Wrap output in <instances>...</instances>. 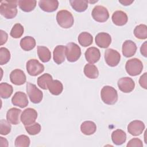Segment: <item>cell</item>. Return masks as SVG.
I'll return each mask as SVG.
<instances>
[{
  "label": "cell",
  "instance_id": "cell-1",
  "mask_svg": "<svg viewBox=\"0 0 147 147\" xmlns=\"http://www.w3.org/2000/svg\"><path fill=\"white\" fill-rule=\"evenodd\" d=\"M17 1H1L0 6V13L6 19H12L17 14Z\"/></svg>",
  "mask_w": 147,
  "mask_h": 147
},
{
  "label": "cell",
  "instance_id": "cell-2",
  "mask_svg": "<svg viewBox=\"0 0 147 147\" xmlns=\"http://www.w3.org/2000/svg\"><path fill=\"white\" fill-rule=\"evenodd\" d=\"M100 97L105 103L112 105H114L118 100V93L114 87L105 86L101 90Z\"/></svg>",
  "mask_w": 147,
  "mask_h": 147
},
{
  "label": "cell",
  "instance_id": "cell-3",
  "mask_svg": "<svg viewBox=\"0 0 147 147\" xmlns=\"http://www.w3.org/2000/svg\"><path fill=\"white\" fill-rule=\"evenodd\" d=\"M56 20L59 25L65 29L71 28L74 22V19L72 13L66 10H62L57 12Z\"/></svg>",
  "mask_w": 147,
  "mask_h": 147
},
{
  "label": "cell",
  "instance_id": "cell-4",
  "mask_svg": "<svg viewBox=\"0 0 147 147\" xmlns=\"http://www.w3.org/2000/svg\"><path fill=\"white\" fill-rule=\"evenodd\" d=\"M125 69L129 75L132 76H137L141 73L143 69V64L138 59H131L126 61Z\"/></svg>",
  "mask_w": 147,
  "mask_h": 147
},
{
  "label": "cell",
  "instance_id": "cell-5",
  "mask_svg": "<svg viewBox=\"0 0 147 147\" xmlns=\"http://www.w3.org/2000/svg\"><path fill=\"white\" fill-rule=\"evenodd\" d=\"M65 56L68 61H76L81 56L80 48L76 43H68L65 46Z\"/></svg>",
  "mask_w": 147,
  "mask_h": 147
},
{
  "label": "cell",
  "instance_id": "cell-6",
  "mask_svg": "<svg viewBox=\"0 0 147 147\" xmlns=\"http://www.w3.org/2000/svg\"><path fill=\"white\" fill-rule=\"evenodd\" d=\"M26 92L30 101L33 103H39L42 99V92L34 84L29 82L26 83Z\"/></svg>",
  "mask_w": 147,
  "mask_h": 147
},
{
  "label": "cell",
  "instance_id": "cell-7",
  "mask_svg": "<svg viewBox=\"0 0 147 147\" xmlns=\"http://www.w3.org/2000/svg\"><path fill=\"white\" fill-rule=\"evenodd\" d=\"M29 75L36 76L41 74L44 71V66L36 59H30L28 61L26 65Z\"/></svg>",
  "mask_w": 147,
  "mask_h": 147
},
{
  "label": "cell",
  "instance_id": "cell-8",
  "mask_svg": "<svg viewBox=\"0 0 147 147\" xmlns=\"http://www.w3.org/2000/svg\"><path fill=\"white\" fill-rule=\"evenodd\" d=\"M94 20L99 22H106L109 18V13L107 9L103 6H96L94 7L92 13Z\"/></svg>",
  "mask_w": 147,
  "mask_h": 147
},
{
  "label": "cell",
  "instance_id": "cell-9",
  "mask_svg": "<svg viewBox=\"0 0 147 147\" xmlns=\"http://www.w3.org/2000/svg\"><path fill=\"white\" fill-rule=\"evenodd\" d=\"M37 117V113L32 108L25 109L21 115L20 119L25 126L30 125L34 123Z\"/></svg>",
  "mask_w": 147,
  "mask_h": 147
},
{
  "label": "cell",
  "instance_id": "cell-10",
  "mask_svg": "<svg viewBox=\"0 0 147 147\" xmlns=\"http://www.w3.org/2000/svg\"><path fill=\"white\" fill-rule=\"evenodd\" d=\"M105 59L107 64L110 67L117 66L121 59L119 53L113 49H107L105 52Z\"/></svg>",
  "mask_w": 147,
  "mask_h": 147
},
{
  "label": "cell",
  "instance_id": "cell-11",
  "mask_svg": "<svg viewBox=\"0 0 147 147\" xmlns=\"http://www.w3.org/2000/svg\"><path fill=\"white\" fill-rule=\"evenodd\" d=\"M118 87L122 92L129 93L134 90L135 83L131 78L129 77H123L118 80Z\"/></svg>",
  "mask_w": 147,
  "mask_h": 147
},
{
  "label": "cell",
  "instance_id": "cell-12",
  "mask_svg": "<svg viewBox=\"0 0 147 147\" xmlns=\"http://www.w3.org/2000/svg\"><path fill=\"white\" fill-rule=\"evenodd\" d=\"M144 129V123L139 120L133 121L130 122L127 126V131L129 133L134 136H137L141 134Z\"/></svg>",
  "mask_w": 147,
  "mask_h": 147
},
{
  "label": "cell",
  "instance_id": "cell-13",
  "mask_svg": "<svg viewBox=\"0 0 147 147\" xmlns=\"http://www.w3.org/2000/svg\"><path fill=\"white\" fill-rule=\"evenodd\" d=\"M11 82L17 86L24 84L26 82V75L23 71L20 69H16L11 71L10 74Z\"/></svg>",
  "mask_w": 147,
  "mask_h": 147
},
{
  "label": "cell",
  "instance_id": "cell-14",
  "mask_svg": "<svg viewBox=\"0 0 147 147\" xmlns=\"http://www.w3.org/2000/svg\"><path fill=\"white\" fill-rule=\"evenodd\" d=\"M11 102L14 106L24 108L28 105V99L25 93L18 91L16 92L11 98Z\"/></svg>",
  "mask_w": 147,
  "mask_h": 147
},
{
  "label": "cell",
  "instance_id": "cell-15",
  "mask_svg": "<svg viewBox=\"0 0 147 147\" xmlns=\"http://www.w3.org/2000/svg\"><path fill=\"white\" fill-rule=\"evenodd\" d=\"M84 55L86 60L91 64L96 63L100 57V51L94 47L88 48L85 52Z\"/></svg>",
  "mask_w": 147,
  "mask_h": 147
},
{
  "label": "cell",
  "instance_id": "cell-16",
  "mask_svg": "<svg viewBox=\"0 0 147 147\" xmlns=\"http://www.w3.org/2000/svg\"><path fill=\"white\" fill-rule=\"evenodd\" d=\"M111 42V36L105 32L98 33L95 37V43L100 48H107Z\"/></svg>",
  "mask_w": 147,
  "mask_h": 147
},
{
  "label": "cell",
  "instance_id": "cell-17",
  "mask_svg": "<svg viewBox=\"0 0 147 147\" xmlns=\"http://www.w3.org/2000/svg\"><path fill=\"white\" fill-rule=\"evenodd\" d=\"M38 5L43 11L50 13L57 10L59 6V2L56 0H42L39 1Z\"/></svg>",
  "mask_w": 147,
  "mask_h": 147
},
{
  "label": "cell",
  "instance_id": "cell-18",
  "mask_svg": "<svg viewBox=\"0 0 147 147\" xmlns=\"http://www.w3.org/2000/svg\"><path fill=\"white\" fill-rule=\"evenodd\" d=\"M137 46L131 40H127L124 41L122 45V54L126 57L133 56L136 52Z\"/></svg>",
  "mask_w": 147,
  "mask_h": 147
},
{
  "label": "cell",
  "instance_id": "cell-19",
  "mask_svg": "<svg viewBox=\"0 0 147 147\" xmlns=\"http://www.w3.org/2000/svg\"><path fill=\"white\" fill-rule=\"evenodd\" d=\"M65 47L62 45H57L53 50V60L57 64H61L65 60Z\"/></svg>",
  "mask_w": 147,
  "mask_h": 147
},
{
  "label": "cell",
  "instance_id": "cell-20",
  "mask_svg": "<svg viewBox=\"0 0 147 147\" xmlns=\"http://www.w3.org/2000/svg\"><path fill=\"white\" fill-rule=\"evenodd\" d=\"M21 110L16 107L10 109L6 114L7 121L13 125H18L20 123V115Z\"/></svg>",
  "mask_w": 147,
  "mask_h": 147
},
{
  "label": "cell",
  "instance_id": "cell-21",
  "mask_svg": "<svg viewBox=\"0 0 147 147\" xmlns=\"http://www.w3.org/2000/svg\"><path fill=\"white\" fill-rule=\"evenodd\" d=\"M111 18L113 23L117 26H123L125 25L128 20L127 14L121 10H117L114 12Z\"/></svg>",
  "mask_w": 147,
  "mask_h": 147
},
{
  "label": "cell",
  "instance_id": "cell-22",
  "mask_svg": "<svg viewBox=\"0 0 147 147\" xmlns=\"http://www.w3.org/2000/svg\"><path fill=\"white\" fill-rule=\"evenodd\" d=\"M111 140L114 144L121 145L126 141V134L123 130L117 129L113 131L111 134Z\"/></svg>",
  "mask_w": 147,
  "mask_h": 147
},
{
  "label": "cell",
  "instance_id": "cell-23",
  "mask_svg": "<svg viewBox=\"0 0 147 147\" xmlns=\"http://www.w3.org/2000/svg\"><path fill=\"white\" fill-rule=\"evenodd\" d=\"M96 130V124L90 121L83 122L80 126V130L85 135L89 136L93 134Z\"/></svg>",
  "mask_w": 147,
  "mask_h": 147
},
{
  "label": "cell",
  "instance_id": "cell-24",
  "mask_svg": "<svg viewBox=\"0 0 147 147\" xmlns=\"http://www.w3.org/2000/svg\"><path fill=\"white\" fill-rule=\"evenodd\" d=\"M49 92L54 95H60L63 90V86L61 82L58 80H52L48 85Z\"/></svg>",
  "mask_w": 147,
  "mask_h": 147
},
{
  "label": "cell",
  "instance_id": "cell-25",
  "mask_svg": "<svg viewBox=\"0 0 147 147\" xmlns=\"http://www.w3.org/2000/svg\"><path fill=\"white\" fill-rule=\"evenodd\" d=\"M20 46L24 51H30L35 47L36 40L31 36H25L21 40Z\"/></svg>",
  "mask_w": 147,
  "mask_h": 147
},
{
  "label": "cell",
  "instance_id": "cell-26",
  "mask_svg": "<svg viewBox=\"0 0 147 147\" xmlns=\"http://www.w3.org/2000/svg\"><path fill=\"white\" fill-rule=\"evenodd\" d=\"M37 2L35 0H20L18 5L20 8L25 12H30L34 10Z\"/></svg>",
  "mask_w": 147,
  "mask_h": 147
},
{
  "label": "cell",
  "instance_id": "cell-27",
  "mask_svg": "<svg viewBox=\"0 0 147 147\" xmlns=\"http://www.w3.org/2000/svg\"><path fill=\"white\" fill-rule=\"evenodd\" d=\"M84 75L90 79H96L99 75L97 67L92 64H87L84 67Z\"/></svg>",
  "mask_w": 147,
  "mask_h": 147
},
{
  "label": "cell",
  "instance_id": "cell-28",
  "mask_svg": "<svg viewBox=\"0 0 147 147\" xmlns=\"http://www.w3.org/2000/svg\"><path fill=\"white\" fill-rule=\"evenodd\" d=\"M37 55L39 59L43 63H47L51 60V52L49 49L44 46L37 47Z\"/></svg>",
  "mask_w": 147,
  "mask_h": 147
},
{
  "label": "cell",
  "instance_id": "cell-29",
  "mask_svg": "<svg viewBox=\"0 0 147 147\" xmlns=\"http://www.w3.org/2000/svg\"><path fill=\"white\" fill-rule=\"evenodd\" d=\"M71 7L78 12H83L88 7V1L84 0L69 1Z\"/></svg>",
  "mask_w": 147,
  "mask_h": 147
},
{
  "label": "cell",
  "instance_id": "cell-30",
  "mask_svg": "<svg viewBox=\"0 0 147 147\" xmlns=\"http://www.w3.org/2000/svg\"><path fill=\"white\" fill-rule=\"evenodd\" d=\"M78 41L82 46L86 47L92 44L93 42V37L90 33L84 32L79 35Z\"/></svg>",
  "mask_w": 147,
  "mask_h": 147
},
{
  "label": "cell",
  "instance_id": "cell-31",
  "mask_svg": "<svg viewBox=\"0 0 147 147\" xmlns=\"http://www.w3.org/2000/svg\"><path fill=\"white\" fill-rule=\"evenodd\" d=\"M13 88L10 84L3 82L0 84V95L2 98L7 99L9 98L13 93Z\"/></svg>",
  "mask_w": 147,
  "mask_h": 147
},
{
  "label": "cell",
  "instance_id": "cell-32",
  "mask_svg": "<svg viewBox=\"0 0 147 147\" xmlns=\"http://www.w3.org/2000/svg\"><path fill=\"white\" fill-rule=\"evenodd\" d=\"M52 76L49 74H44L37 78L38 86L43 90L48 89V84L52 80Z\"/></svg>",
  "mask_w": 147,
  "mask_h": 147
},
{
  "label": "cell",
  "instance_id": "cell-33",
  "mask_svg": "<svg viewBox=\"0 0 147 147\" xmlns=\"http://www.w3.org/2000/svg\"><path fill=\"white\" fill-rule=\"evenodd\" d=\"M135 37L140 40H144L147 38V26L144 24H140L137 26L134 29Z\"/></svg>",
  "mask_w": 147,
  "mask_h": 147
},
{
  "label": "cell",
  "instance_id": "cell-34",
  "mask_svg": "<svg viewBox=\"0 0 147 147\" xmlns=\"http://www.w3.org/2000/svg\"><path fill=\"white\" fill-rule=\"evenodd\" d=\"M14 144L16 147H28L30 145V139L26 135H20L16 138Z\"/></svg>",
  "mask_w": 147,
  "mask_h": 147
},
{
  "label": "cell",
  "instance_id": "cell-35",
  "mask_svg": "<svg viewBox=\"0 0 147 147\" xmlns=\"http://www.w3.org/2000/svg\"><path fill=\"white\" fill-rule=\"evenodd\" d=\"M24 32V29L23 26L19 24H16L12 28L10 31V36L14 38H18L22 36Z\"/></svg>",
  "mask_w": 147,
  "mask_h": 147
},
{
  "label": "cell",
  "instance_id": "cell-36",
  "mask_svg": "<svg viewBox=\"0 0 147 147\" xmlns=\"http://www.w3.org/2000/svg\"><path fill=\"white\" fill-rule=\"evenodd\" d=\"M10 59V53L9 51L4 47L0 48V64L3 65L9 62Z\"/></svg>",
  "mask_w": 147,
  "mask_h": 147
},
{
  "label": "cell",
  "instance_id": "cell-37",
  "mask_svg": "<svg viewBox=\"0 0 147 147\" xmlns=\"http://www.w3.org/2000/svg\"><path fill=\"white\" fill-rule=\"evenodd\" d=\"M11 126L10 123L5 119H1L0 121V133L1 135H7L11 131Z\"/></svg>",
  "mask_w": 147,
  "mask_h": 147
},
{
  "label": "cell",
  "instance_id": "cell-38",
  "mask_svg": "<svg viewBox=\"0 0 147 147\" xmlns=\"http://www.w3.org/2000/svg\"><path fill=\"white\" fill-rule=\"evenodd\" d=\"M26 131L30 135H36L38 134L41 129V126L38 123H34L30 125L25 126Z\"/></svg>",
  "mask_w": 147,
  "mask_h": 147
},
{
  "label": "cell",
  "instance_id": "cell-39",
  "mask_svg": "<svg viewBox=\"0 0 147 147\" xmlns=\"http://www.w3.org/2000/svg\"><path fill=\"white\" fill-rule=\"evenodd\" d=\"M127 147H133V146H136V147H142L143 144L142 141L138 138H134L130 140L127 144Z\"/></svg>",
  "mask_w": 147,
  "mask_h": 147
},
{
  "label": "cell",
  "instance_id": "cell-40",
  "mask_svg": "<svg viewBox=\"0 0 147 147\" xmlns=\"http://www.w3.org/2000/svg\"><path fill=\"white\" fill-rule=\"evenodd\" d=\"M147 73L145 72L141 76L139 79V83L140 85L144 88L146 89L147 88Z\"/></svg>",
  "mask_w": 147,
  "mask_h": 147
},
{
  "label": "cell",
  "instance_id": "cell-41",
  "mask_svg": "<svg viewBox=\"0 0 147 147\" xmlns=\"http://www.w3.org/2000/svg\"><path fill=\"white\" fill-rule=\"evenodd\" d=\"M1 45H2L6 43V42L7 41V38H8V35L6 33V32H5V31H3V30H1Z\"/></svg>",
  "mask_w": 147,
  "mask_h": 147
},
{
  "label": "cell",
  "instance_id": "cell-42",
  "mask_svg": "<svg viewBox=\"0 0 147 147\" xmlns=\"http://www.w3.org/2000/svg\"><path fill=\"white\" fill-rule=\"evenodd\" d=\"M140 52L144 57L147 56V45L146 41L142 44L140 48Z\"/></svg>",
  "mask_w": 147,
  "mask_h": 147
},
{
  "label": "cell",
  "instance_id": "cell-43",
  "mask_svg": "<svg viewBox=\"0 0 147 147\" xmlns=\"http://www.w3.org/2000/svg\"><path fill=\"white\" fill-rule=\"evenodd\" d=\"M0 140H1L0 145L1 146H8V142L6 138H5L2 137H1Z\"/></svg>",
  "mask_w": 147,
  "mask_h": 147
},
{
  "label": "cell",
  "instance_id": "cell-44",
  "mask_svg": "<svg viewBox=\"0 0 147 147\" xmlns=\"http://www.w3.org/2000/svg\"><path fill=\"white\" fill-rule=\"evenodd\" d=\"M119 2L124 6H127V5H130V4H131L133 2V1L123 0V1H119Z\"/></svg>",
  "mask_w": 147,
  "mask_h": 147
}]
</instances>
